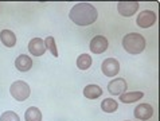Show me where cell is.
<instances>
[{"label":"cell","mask_w":160,"mask_h":121,"mask_svg":"<svg viewBox=\"0 0 160 121\" xmlns=\"http://www.w3.org/2000/svg\"><path fill=\"white\" fill-rule=\"evenodd\" d=\"M108 46H109L108 39H106L105 37H102V35H97V37H94L90 40V44H89L90 51L94 53V54H102L104 51L108 50Z\"/></svg>","instance_id":"ba28073f"},{"label":"cell","mask_w":160,"mask_h":121,"mask_svg":"<svg viewBox=\"0 0 160 121\" xmlns=\"http://www.w3.org/2000/svg\"><path fill=\"white\" fill-rule=\"evenodd\" d=\"M122 47L129 54H140L145 48V39L139 33H129L122 38Z\"/></svg>","instance_id":"7a4b0ae2"},{"label":"cell","mask_w":160,"mask_h":121,"mask_svg":"<svg viewBox=\"0 0 160 121\" xmlns=\"http://www.w3.org/2000/svg\"><path fill=\"white\" fill-rule=\"evenodd\" d=\"M133 114H135V117L137 120H141V121L149 120L153 114V108L149 104H140L135 108V113Z\"/></svg>","instance_id":"30bf717a"},{"label":"cell","mask_w":160,"mask_h":121,"mask_svg":"<svg viewBox=\"0 0 160 121\" xmlns=\"http://www.w3.org/2000/svg\"><path fill=\"white\" fill-rule=\"evenodd\" d=\"M70 20L77 26H90L97 20L98 12L89 3H78L70 10Z\"/></svg>","instance_id":"6da1fadb"},{"label":"cell","mask_w":160,"mask_h":121,"mask_svg":"<svg viewBox=\"0 0 160 121\" xmlns=\"http://www.w3.org/2000/svg\"><path fill=\"white\" fill-rule=\"evenodd\" d=\"M0 121H20V118H19V116H18L15 112L7 110V112H4V113L0 116Z\"/></svg>","instance_id":"d6986e66"},{"label":"cell","mask_w":160,"mask_h":121,"mask_svg":"<svg viewBox=\"0 0 160 121\" xmlns=\"http://www.w3.org/2000/svg\"><path fill=\"white\" fill-rule=\"evenodd\" d=\"M137 10H139V3L137 2H120L117 4V11L124 18H131L137 12Z\"/></svg>","instance_id":"52a82bcc"},{"label":"cell","mask_w":160,"mask_h":121,"mask_svg":"<svg viewBox=\"0 0 160 121\" xmlns=\"http://www.w3.org/2000/svg\"><path fill=\"white\" fill-rule=\"evenodd\" d=\"M15 66H16V69L19 71L26 73V71H28L31 67H32V59H31L28 55H26V54H22V55H19L16 58Z\"/></svg>","instance_id":"8fae6325"},{"label":"cell","mask_w":160,"mask_h":121,"mask_svg":"<svg viewBox=\"0 0 160 121\" xmlns=\"http://www.w3.org/2000/svg\"><path fill=\"white\" fill-rule=\"evenodd\" d=\"M143 96H144L143 92H128V93L125 92L120 96V101L124 102V104H132V102L141 100Z\"/></svg>","instance_id":"4fadbf2b"},{"label":"cell","mask_w":160,"mask_h":121,"mask_svg":"<svg viewBox=\"0 0 160 121\" xmlns=\"http://www.w3.org/2000/svg\"><path fill=\"white\" fill-rule=\"evenodd\" d=\"M46 44H44V40L41 38H34L30 40L28 43V51L32 54L34 57H42L44 53H46Z\"/></svg>","instance_id":"9c48e42d"},{"label":"cell","mask_w":160,"mask_h":121,"mask_svg":"<svg viewBox=\"0 0 160 121\" xmlns=\"http://www.w3.org/2000/svg\"><path fill=\"white\" fill-rule=\"evenodd\" d=\"M92 57L89 54H81L77 58V66L79 70H88L92 66Z\"/></svg>","instance_id":"e0dca14e"},{"label":"cell","mask_w":160,"mask_h":121,"mask_svg":"<svg viewBox=\"0 0 160 121\" xmlns=\"http://www.w3.org/2000/svg\"><path fill=\"white\" fill-rule=\"evenodd\" d=\"M101 70L102 73H104L105 77H116L120 71V63L117 59H114V58H108V59H105L102 62L101 65Z\"/></svg>","instance_id":"5b68a950"},{"label":"cell","mask_w":160,"mask_h":121,"mask_svg":"<svg viewBox=\"0 0 160 121\" xmlns=\"http://www.w3.org/2000/svg\"><path fill=\"white\" fill-rule=\"evenodd\" d=\"M44 44H46V48L50 50V53L52 54V57H58V50H57V44H55V39L52 37H47L44 39Z\"/></svg>","instance_id":"ac0fdd59"},{"label":"cell","mask_w":160,"mask_h":121,"mask_svg":"<svg viewBox=\"0 0 160 121\" xmlns=\"http://www.w3.org/2000/svg\"><path fill=\"white\" fill-rule=\"evenodd\" d=\"M118 108V104L116 100H113V98H106L101 102V109L105 112V113H113V112H116Z\"/></svg>","instance_id":"2e32d148"},{"label":"cell","mask_w":160,"mask_h":121,"mask_svg":"<svg viewBox=\"0 0 160 121\" xmlns=\"http://www.w3.org/2000/svg\"><path fill=\"white\" fill-rule=\"evenodd\" d=\"M26 121H42V112L37 106H30L24 113Z\"/></svg>","instance_id":"9a60e30c"},{"label":"cell","mask_w":160,"mask_h":121,"mask_svg":"<svg viewBox=\"0 0 160 121\" xmlns=\"http://www.w3.org/2000/svg\"><path fill=\"white\" fill-rule=\"evenodd\" d=\"M102 94V89L98 86V85H88L83 89V96L89 100H96V98H98Z\"/></svg>","instance_id":"5bb4252c"},{"label":"cell","mask_w":160,"mask_h":121,"mask_svg":"<svg viewBox=\"0 0 160 121\" xmlns=\"http://www.w3.org/2000/svg\"><path fill=\"white\" fill-rule=\"evenodd\" d=\"M156 13L151 10H145V11H141L139 15L136 18V23L139 27L141 28H149V27H152L155 23H156Z\"/></svg>","instance_id":"277c9868"},{"label":"cell","mask_w":160,"mask_h":121,"mask_svg":"<svg viewBox=\"0 0 160 121\" xmlns=\"http://www.w3.org/2000/svg\"><path fill=\"white\" fill-rule=\"evenodd\" d=\"M0 40L6 47H14L16 44V35L11 30L0 31Z\"/></svg>","instance_id":"7c38bea8"},{"label":"cell","mask_w":160,"mask_h":121,"mask_svg":"<svg viewBox=\"0 0 160 121\" xmlns=\"http://www.w3.org/2000/svg\"><path fill=\"white\" fill-rule=\"evenodd\" d=\"M10 93L16 101H26L31 94V89L24 81H15L10 88Z\"/></svg>","instance_id":"3957f363"},{"label":"cell","mask_w":160,"mask_h":121,"mask_svg":"<svg viewBox=\"0 0 160 121\" xmlns=\"http://www.w3.org/2000/svg\"><path fill=\"white\" fill-rule=\"evenodd\" d=\"M128 89L127 81L124 78H114L108 83V92L112 96H121L122 93H125Z\"/></svg>","instance_id":"8992f818"}]
</instances>
